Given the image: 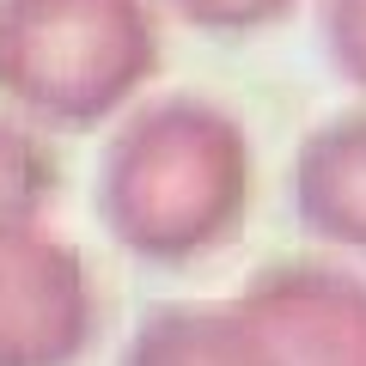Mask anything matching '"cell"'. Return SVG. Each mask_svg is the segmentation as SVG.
I'll list each match as a JSON object with an SVG mask.
<instances>
[{"mask_svg": "<svg viewBox=\"0 0 366 366\" xmlns=\"http://www.w3.org/2000/svg\"><path fill=\"white\" fill-rule=\"evenodd\" d=\"M300 214L317 238L366 250V147H317L300 177Z\"/></svg>", "mask_w": 366, "mask_h": 366, "instance_id": "2", "label": "cell"}, {"mask_svg": "<svg viewBox=\"0 0 366 366\" xmlns=\"http://www.w3.org/2000/svg\"><path fill=\"white\" fill-rule=\"evenodd\" d=\"M262 366H366V281L330 269H274L238 300Z\"/></svg>", "mask_w": 366, "mask_h": 366, "instance_id": "1", "label": "cell"}]
</instances>
